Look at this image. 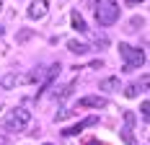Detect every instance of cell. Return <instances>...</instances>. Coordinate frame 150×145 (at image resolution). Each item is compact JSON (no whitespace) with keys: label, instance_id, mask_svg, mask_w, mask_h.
I'll return each instance as SVG.
<instances>
[{"label":"cell","instance_id":"6da1fadb","mask_svg":"<svg viewBox=\"0 0 150 145\" xmlns=\"http://www.w3.org/2000/svg\"><path fill=\"white\" fill-rule=\"evenodd\" d=\"M91 5H93V16H96V21H98L101 26L117 23V18H119V5H117V0H91Z\"/></svg>","mask_w":150,"mask_h":145},{"label":"cell","instance_id":"7a4b0ae2","mask_svg":"<svg viewBox=\"0 0 150 145\" xmlns=\"http://www.w3.org/2000/svg\"><path fill=\"white\" fill-rule=\"evenodd\" d=\"M119 55L122 60L127 62L124 65V72H129L132 68H140V65H145V52L142 49H137V47H129V44H119Z\"/></svg>","mask_w":150,"mask_h":145},{"label":"cell","instance_id":"3957f363","mask_svg":"<svg viewBox=\"0 0 150 145\" xmlns=\"http://www.w3.org/2000/svg\"><path fill=\"white\" fill-rule=\"evenodd\" d=\"M29 122H31V114L23 109V106H13L11 114L5 117V127L13 130V132H23L26 127H29Z\"/></svg>","mask_w":150,"mask_h":145},{"label":"cell","instance_id":"277c9868","mask_svg":"<svg viewBox=\"0 0 150 145\" xmlns=\"http://www.w3.org/2000/svg\"><path fill=\"white\" fill-rule=\"evenodd\" d=\"M96 122H98V117L93 114V117H88V119H83V122H75L73 127H65V130H62V135H65V137H75V135H80L86 127H93Z\"/></svg>","mask_w":150,"mask_h":145},{"label":"cell","instance_id":"5b68a950","mask_svg":"<svg viewBox=\"0 0 150 145\" xmlns=\"http://www.w3.org/2000/svg\"><path fill=\"white\" fill-rule=\"evenodd\" d=\"M78 106L80 109H101V106H106V99L104 96H83L78 101Z\"/></svg>","mask_w":150,"mask_h":145},{"label":"cell","instance_id":"8992f818","mask_svg":"<svg viewBox=\"0 0 150 145\" xmlns=\"http://www.w3.org/2000/svg\"><path fill=\"white\" fill-rule=\"evenodd\" d=\"M47 8H49L47 0H34V3L29 5V18H44V16H47Z\"/></svg>","mask_w":150,"mask_h":145},{"label":"cell","instance_id":"52a82bcc","mask_svg":"<svg viewBox=\"0 0 150 145\" xmlns=\"http://www.w3.org/2000/svg\"><path fill=\"white\" fill-rule=\"evenodd\" d=\"M98 88L104 91V93H111V91H119V78H104V80H98Z\"/></svg>","mask_w":150,"mask_h":145},{"label":"cell","instance_id":"ba28073f","mask_svg":"<svg viewBox=\"0 0 150 145\" xmlns=\"http://www.w3.org/2000/svg\"><path fill=\"white\" fill-rule=\"evenodd\" d=\"M67 49H70L73 55H88V52H91V47H88V44L78 42V39H70V42H67Z\"/></svg>","mask_w":150,"mask_h":145},{"label":"cell","instance_id":"9c48e42d","mask_svg":"<svg viewBox=\"0 0 150 145\" xmlns=\"http://www.w3.org/2000/svg\"><path fill=\"white\" fill-rule=\"evenodd\" d=\"M73 26L78 29V34H88V26H86V21H83V16L73 11Z\"/></svg>","mask_w":150,"mask_h":145},{"label":"cell","instance_id":"30bf717a","mask_svg":"<svg viewBox=\"0 0 150 145\" xmlns=\"http://www.w3.org/2000/svg\"><path fill=\"white\" fill-rule=\"evenodd\" d=\"M0 83H3V88H13L16 83H18V78H16V75H11V72H8V75H3V80H0Z\"/></svg>","mask_w":150,"mask_h":145},{"label":"cell","instance_id":"8fae6325","mask_svg":"<svg viewBox=\"0 0 150 145\" xmlns=\"http://www.w3.org/2000/svg\"><path fill=\"white\" fill-rule=\"evenodd\" d=\"M122 137H124V143H127V145H137V143H135V137H132V127H129V124L122 130Z\"/></svg>","mask_w":150,"mask_h":145},{"label":"cell","instance_id":"7c38bea8","mask_svg":"<svg viewBox=\"0 0 150 145\" xmlns=\"http://www.w3.org/2000/svg\"><path fill=\"white\" fill-rule=\"evenodd\" d=\"M137 91H140V86H137V83H132V86H127L124 96H127V99H135V96H137Z\"/></svg>","mask_w":150,"mask_h":145},{"label":"cell","instance_id":"4fadbf2b","mask_svg":"<svg viewBox=\"0 0 150 145\" xmlns=\"http://www.w3.org/2000/svg\"><path fill=\"white\" fill-rule=\"evenodd\" d=\"M140 112H142V122H148V112H150V104L142 101V106H140Z\"/></svg>","mask_w":150,"mask_h":145},{"label":"cell","instance_id":"5bb4252c","mask_svg":"<svg viewBox=\"0 0 150 145\" xmlns=\"http://www.w3.org/2000/svg\"><path fill=\"white\" fill-rule=\"evenodd\" d=\"M29 36H31V31H29V29H23V31H21V34H18V42H26Z\"/></svg>","mask_w":150,"mask_h":145},{"label":"cell","instance_id":"9a60e30c","mask_svg":"<svg viewBox=\"0 0 150 145\" xmlns=\"http://www.w3.org/2000/svg\"><path fill=\"white\" fill-rule=\"evenodd\" d=\"M86 145H101V143H96V140H88V143H86Z\"/></svg>","mask_w":150,"mask_h":145},{"label":"cell","instance_id":"2e32d148","mask_svg":"<svg viewBox=\"0 0 150 145\" xmlns=\"http://www.w3.org/2000/svg\"><path fill=\"white\" fill-rule=\"evenodd\" d=\"M129 3H142V0H129Z\"/></svg>","mask_w":150,"mask_h":145},{"label":"cell","instance_id":"e0dca14e","mask_svg":"<svg viewBox=\"0 0 150 145\" xmlns=\"http://www.w3.org/2000/svg\"><path fill=\"white\" fill-rule=\"evenodd\" d=\"M0 36H3V26H0Z\"/></svg>","mask_w":150,"mask_h":145},{"label":"cell","instance_id":"ac0fdd59","mask_svg":"<svg viewBox=\"0 0 150 145\" xmlns=\"http://www.w3.org/2000/svg\"><path fill=\"white\" fill-rule=\"evenodd\" d=\"M44 145H52V143H44Z\"/></svg>","mask_w":150,"mask_h":145},{"label":"cell","instance_id":"d6986e66","mask_svg":"<svg viewBox=\"0 0 150 145\" xmlns=\"http://www.w3.org/2000/svg\"><path fill=\"white\" fill-rule=\"evenodd\" d=\"M0 8H3V3H0Z\"/></svg>","mask_w":150,"mask_h":145}]
</instances>
